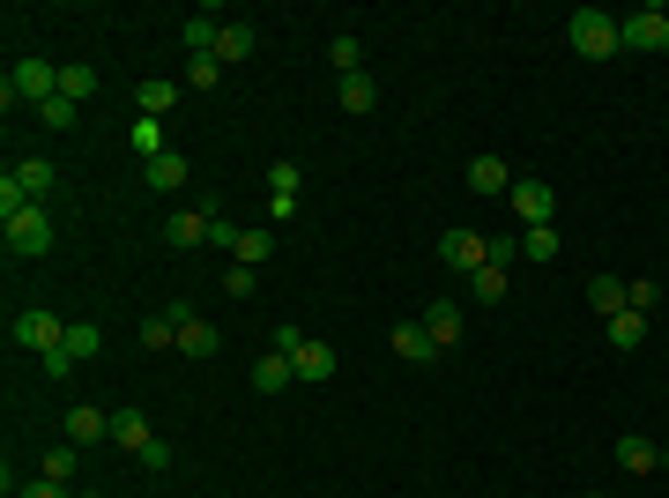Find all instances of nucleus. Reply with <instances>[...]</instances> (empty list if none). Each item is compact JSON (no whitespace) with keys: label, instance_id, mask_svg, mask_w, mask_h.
Wrapping results in <instances>:
<instances>
[{"label":"nucleus","instance_id":"obj_1","mask_svg":"<svg viewBox=\"0 0 669 498\" xmlns=\"http://www.w3.org/2000/svg\"><path fill=\"white\" fill-rule=\"evenodd\" d=\"M565 45H573L581 60H610V52H625V31H618V15H603V8H573V15H565Z\"/></svg>","mask_w":669,"mask_h":498},{"label":"nucleus","instance_id":"obj_2","mask_svg":"<svg viewBox=\"0 0 669 498\" xmlns=\"http://www.w3.org/2000/svg\"><path fill=\"white\" fill-rule=\"evenodd\" d=\"M0 239H8V253H15V260H45L60 231H52L45 202H31V208H15V216H0Z\"/></svg>","mask_w":669,"mask_h":498},{"label":"nucleus","instance_id":"obj_3","mask_svg":"<svg viewBox=\"0 0 669 498\" xmlns=\"http://www.w3.org/2000/svg\"><path fill=\"white\" fill-rule=\"evenodd\" d=\"M45 97H60V68H45V60H15L8 83H0V105L15 112V105H45Z\"/></svg>","mask_w":669,"mask_h":498},{"label":"nucleus","instance_id":"obj_4","mask_svg":"<svg viewBox=\"0 0 669 498\" xmlns=\"http://www.w3.org/2000/svg\"><path fill=\"white\" fill-rule=\"evenodd\" d=\"M618 31L632 52H669V8H632V15H618Z\"/></svg>","mask_w":669,"mask_h":498},{"label":"nucleus","instance_id":"obj_5","mask_svg":"<svg viewBox=\"0 0 669 498\" xmlns=\"http://www.w3.org/2000/svg\"><path fill=\"white\" fill-rule=\"evenodd\" d=\"M439 260H447V268H461V276H476V268L491 260V239H476L469 223H454V231H439Z\"/></svg>","mask_w":669,"mask_h":498},{"label":"nucleus","instance_id":"obj_6","mask_svg":"<svg viewBox=\"0 0 669 498\" xmlns=\"http://www.w3.org/2000/svg\"><path fill=\"white\" fill-rule=\"evenodd\" d=\"M216 342H223L216 320H202L194 305H179V350H186V357H216Z\"/></svg>","mask_w":669,"mask_h":498},{"label":"nucleus","instance_id":"obj_7","mask_svg":"<svg viewBox=\"0 0 669 498\" xmlns=\"http://www.w3.org/2000/svg\"><path fill=\"white\" fill-rule=\"evenodd\" d=\"M506 202H513V216H521V223H550V186L544 179H513V194H506Z\"/></svg>","mask_w":669,"mask_h":498},{"label":"nucleus","instance_id":"obj_8","mask_svg":"<svg viewBox=\"0 0 669 498\" xmlns=\"http://www.w3.org/2000/svg\"><path fill=\"white\" fill-rule=\"evenodd\" d=\"M60 335H68V320H52V313H15V342H23V350H52V342H60Z\"/></svg>","mask_w":669,"mask_h":498},{"label":"nucleus","instance_id":"obj_9","mask_svg":"<svg viewBox=\"0 0 669 498\" xmlns=\"http://www.w3.org/2000/svg\"><path fill=\"white\" fill-rule=\"evenodd\" d=\"M297 194H305V179H297V165H268V216H291Z\"/></svg>","mask_w":669,"mask_h":498},{"label":"nucleus","instance_id":"obj_10","mask_svg":"<svg viewBox=\"0 0 669 498\" xmlns=\"http://www.w3.org/2000/svg\"><path fill=\"white\" fill-rule=\"evenodd\" d=\"M334 97H342V112H357V120H365V112L379 105V83L357 68V75H334Z\"/></svg>","mask_w":669,"mask_h":498},{"label":"nucleus","instance_id":"obj_11","mask_svg":"<svg viewBox=\"0 0 669 498\" xmlns=\"http://www.w3.org/2000/svg\"><path fill=\"white\" fill-rule=\"evenodd\" d=\"M291 373H297V379H334V350H328V342H313V335H305V342L291 350Z\"/></svg>","mask_w":669,"mask_h":498},{"label":"nucleus","instance_id":"obj_12","mask_svg":"<svg viewBox=\"0 0 669 498\" xmlns=\"http://www.w3.org/2000/svg\"><path fill=\"white\" fill-rule=\"evenodd\" d=\"M15 186H23L31 202H45V194L60 186V171H52V157H23V165H15Z\"/></svg>","mask_w":669,"mask_h":498},{"label":"nucleus","instance_id":"obj_13","mask_svg":"<svg viewBox=\"0 0 669 498\" xmlns=\"http://www.w3.org/2000/svg\"><path fill=\"white\" fill-rule=\"evenodd\" d=\"M68 439H75V447H89V439H112V416L89 410V402H75V410H68Z\"/></svg>","mask_w":669,"mask_h":498},{"label":"nucleus","instance_id":"obj_14","mask_svg":"<svg viewBox=\"0 0 669 498\" xmlns=\"http://www.w3.org/2000/svg\"><path fill=\"white\" fill-rule=\"evenodd\" d=\"M142 179H149V194H179V186H186V157L165 149L157 165H142Z\"/></svg>","mask_w":669,"mask_h":498},{"label":"nucleus","instance_id":"obj_15","mask_svg":"<svg viewBox=\"0 0 669 498\" xmlns=\"http://www.w3.org/2000/svg\"><path fill=\"white\" fill-rule=\"evenodd\" d=\"M640 342H647V313H610V350H618V357H632V350H640Z\"/></svg>","mask_w":669,"mask_h":498},{"label":"nucleus","instance_id":"obj_16","mask_svg":"<svg viewBox=\"0 0 669 498\" xmlns=\"http://www.w3.org/2000/svg\"><path fill=\"white\" fill-rule=\"evenodd\" d=\"M469 186H476V194H491V202H499V194H513V171H506L499 157H476V165H469Z\"/></svg>","mask_w":669,"mask_h":498},{"label":"nucleus","instance_id":"obj_17","mask_svg":"<svg viewBox=\"0 0 669 498\" xmlns=\"http://www.w3.org/2000/svg\"><path fill=\"white\" fill-rule=\"evenodd\" d=\"M587 305L610 320V313H625V305H632V283H618V276H595V283H587Z\"/></svg>","mask_w":669,"mask_h":498},{"label":"nucleus","instance_id":"obj_18","mask_svg":"<svg viewBox=\"0 0 669 498\" xmlns=\"http://www.w3.org/2000/svg\"><path fill=\"white\" fill-rule=\"evenodd\" d=\"M424 328H431V342L447 350V342H461V328H469V320H461V305H454V297H439V305L424 313Z\"/></svg>","mask_w":669,"mask_h":498},{"label":"nucleus","instance_id":"obj_19","mask_svg":"<svg viewBox=\"0 0 669 498\" xmlns=\"http://www.w3.org/2000/svg\"><path fill=\"white\" fill-rule=\"evenodd\" d=\"M165 239L171 246H209V216H202V208H179L165 223Z\"/></svg>","mask_w":669,"mask_h":498},{"label":"nucleus","instance_id":"obj_20","mask_svg":"<svg viewBox=\"0 0 669 498\" xmlns=\"http://www.w3.org/2000/svg\"><path fill=\"white\" fill-rule=\"evenodd\" d=\"M171 105H179V83H134V112L142 120H165Z\"/></svg>","mask_w":669,"mask_h":498},{"label":"nucleus","instance_id":"obj_21","mask_svg":"<svg viewBox=\"0 0 669 498\" xmlns=\"http://www.w3.org/2000/svg\"><path fill=\"white\" fill-rule=\"evenodd\" d=\"M618 469H632V476H655V469H662V447H655V439H618Z\"/></svg>","mask_w":669,"mask_h":498},{"label":"nucleus","instance_id":"obj_22","mask_svg":"<svg viewBox=\"0 0 669 498\" xmlns=\"http://www.w3.org/2000/svg\"><path fill=\"white\" fill-rule=\"evenodd\" d=\"M216 38H223V23H216V8H202V15L186 23V52H194V60H216Z\"/></svg>","mask_w":669,"mask_h":498},{"label":"nucleus","instance_id":"obj_23","mask_svg":"<svg viewBox=\"0 0 669 498\" xmlns=\"http://www.w3.org/2000/svg\"><path fill=\"white\" fill-rule=\"evenodd\" d=\"M60 342H68V357H75V365H89V357L105 350V328H97V320H68V335H60Z\"/></svg>","mask_w":669,"mask_h":498},{"label":"nucleus","instance_id":"obj_24","mask_svg":"<svg viewBox=\"0 0 669 498\" xmlns=\"http://www.w3.org/2000/svg\"><path fill=\"white\" fill-rule=\"evenodd\" d=\"M431 350H439V342H431V328H424V320H402V328H394V357H410V365H424Z\"/></svg>","mask_w":669,"mask_h":498},{"label":"nucleus","instance_id":"obj_25","mask_svg":"<svg viewBox=\"0 0 669 498\" xmlns=\"http://www.w3.org/2000/svg\"><path fill=\"white\" fill-rule=\"evenodd\" d=\"M291 357H283V350H268V357H260V365H253V387H260V394H283V387H291Z\"/></svg>","mask_w":669,"mask_h":498},{"label":"nucleus","instance_id":"obj_26","mask_svg":"<svg viewBox=\"0 0 669 498\" xmlns=\"http://www.w3.org/2000/svg\"><path fill=\"white\" fill-rule=\"evenodd\" d=\"M112 439H120L126 454H142V447H149L157 432H149V416H142V410H120V416H112Z\"/></svg>","mask_w":669,"mask_h":498},{"label":"nucleus","instance_id":"obj_27","mask_svg":"<svg viewBox=\"0 0 669 498\" xmlns=\"http://www.w3.org/2000/svg\"><path fill=\"white\" fill-rule=\"evenodd\" d=\"M142 350H179V305H165L157 320H142Z\"/></svg>","mask_w":669,"mask_h":498},{"label":"nucleus","instance_id":"obj_28","mask_svg":"<svg viewBox=\"0 0 669 498\" xmlns=\"http://www.w3.org/2000/svg\"><path fill=\"white\" fill-rule=\"evenodd\" d=\"M469 291H476V305H499V297L513 291V276H506V268H491V260H484V268L469 276Z\"/></svg>","mask_w":669,"mask_h":498},{"label":"nucleus","instance_id":"obj_29","mask_svg":"<svg viewBox=\"0 0 669 498\" xmlns=\"http://www.w3.org/2000/svg\"><path fill=\"white\" fill-rule=\"evenodd\" d=\"M216 60L231 68V60H253V23H223V38H216Z\"/></svg>","mask_w":669,"mask_h":498},{"label":"nucleus","instance_id":"obj_30","mask_svg":"<svg viewBox=\"0 0 669 498\" xmlns=\"http://www.w3.org/2000/svg\"><path fill=\"white\" fill-rule=\"evenodd\" d=\"M328 60H334V75H357V68H365V38H357V31H342V38L328 45Z\"/></svg>","mask_w":669,"mask_h":498},{"label":"nucleus","instance_id":"obj_31","mask_svg":"<svg viewBox=\"0 0 669 498\" xmlns=\"http://www.w3.org/2000/svg\"><path fill=\"white\" fill-rule=\"evenodd\" d=\"M134 157H142V165H157V157H165V126L142 120V112H134Z\"/></svg>","mask_w":669,"mask_h":498},{"label":"nucleus","instance_id":"obj_32","mask_svg":"<svg viewBox=\"0 0 669 498\" xmlns=\"http://www.w3.org/2000/svg\"><path fill=\"white\" fill-rule=\"evenodd\" d=\"M38 126H45V134H68V126H75V97H45Z\"/></svg>","mask_w":669,"mask_h":498},{"label":"nucleus","instance_id":"obj_33","mask_svg":"<svg viewBox=\"0 0 669 498\" xmlns=\"http://www.w3.org/2000/svg\"><path fill=\"white\" fill-rule=\"evenodd\" d=\"M89 89H97V68H83V60H68V68H60V97H75V105H83Z\"/></svg>","mask_w":669,"mask_h":498},{"label":"nucleus","instance_id":"obj_34","mask_svg":"<svg viewBox=\"0 0 669 498\" xmlns=\"http://www.w3.org/2000/svg\"><path fill=\"white\" fill-rule=\"evenodd\" d=\"M521 253H528V260H558V231H550V223H528V231H521Z\"/></svg>","mask_w":669,"mask_h":498},{"label":"nucleus","instance_id":"obj_35","mask_svg":"<svg viewBox=\"0 0 669 498\" xmlns=\"http://www.w3.org/2000/svg\"><path fill=\"white\" fill-rule=\"evenodd\" d=\"M268 253H276V239H268V231H246V239H239V253H231V260H239V268H260Z\"/></svg>","mask_w":669,"mask_h":498},{"label":"nucleus","instance_id":"obj_36","mask_svg":"<svg viewBox=\"0 0 669 498\" xmlns=\"http://www.w3.org/2000/svg\"><path fill=\"white\" fill-rule=\"evenodd\" d=\"M239 239H246V231H239L231 216H216V208H209V246L216 253H239Z\"/></svg>","mask_w":669,"mask_h":498},{"label":"nucleus","instance_id":"obj_37","mask_svg":"<svg viewBox=\"0 0 669 498\" xmlns=\"http://www.w3.org/2000/svg\"><path fill=\"white\" fill-rule=\"evenodd\" d=\"M38 476H52V484H68V476H75V447H52V454L38 461Z\"/></svg>","mask_w":669,"mask_h":498},{"label":"nucleus","instance_id":"obj_38","mask_svg":"<svg viewBox=\"0 0 669 498\" xmlns=\"http://www.w3.org/2000/svg\"><path fill=\"white\" fill-rule=\"evenodd\" d=\"M75 373V357H68V342H52V350H45V379H68Z\"/></svg>","mask_w":669,"mask_h":498},{"label":"nucleus","instance_id":"obj_39","mask_svg":"<svg viewBox=\"0 0 669 498\" xmlns=\"http://www.w3.org/2000/svg\"><path fill=\"white\" fill-rule=\"evenodd\" d=\"M186 83H194V89H216V83H223V60H194V75H186Z\"/></svg>","mask_w":669,"mask_h":498},{"label":"nucleus","instance_id":"obj_40","mask_svg":"<svg viewBox=\"0 0 669 498\" xmlns=\"http://www.w3.org/2000/svg\"><path fill=\"white\" fill-rule=\"evenodd\" d=\"M134 461H142V469H157V476H165V469H171V447H165V439H149V447H142V454H134Z\"/></svg>","mask_w":669,"mask_h":498},{"label":"nucleus","instance_id":"obj_41","mask_svg":"<svg viewBox=\"0 0 669 498\" xmlns=\"http://www.w3.org/2000/svg\"><path fill=\"white\" fill-rule=\"evenodd\" d=\"M15 498H75V491H68V484H52V476H38V484H23Z\"/></svg>","mask_w":669,"mask_h":498},{"label":"nucleus","instance_id":"obj_42","mask_svg":"<svg viewBox=\"0 0 669 498\" xmlns=\"http://www.w3.org/2000/svg\"><path fill=\"white\" fill-rule=\"evenodd\" d=\"M75 498H97V491H75Z\"/></svg>","mask_w":669,"mask_h":498}]
</instances>
